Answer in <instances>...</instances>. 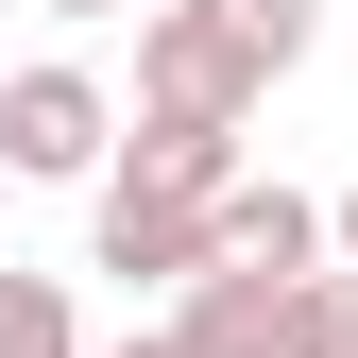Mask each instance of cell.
Here are the masks:
<instances>
[{
  "instance_id": "7a4b0ae2",
  "label": "cell",
  "mask_w": 358,
  "mask_h": 358,
  "mask_svg": "<svg viewBox=\"0 0 358 358\" xmlns=\"http://www.w3.org/2000/svg\"><path fill=\"white\" fill-rule=\"evenodd\" d=\"M256 103H273V85L222 52L205 0H154V17H137V120H154V137H239Z\"/></svg>"
},
{
  "instance_id": "8fae6325",
  "label": "cell",
  "mask_w": 358,
  "mask_h": 358,
  "mask_svg": "<svg viewBox=\"0 0 358 358\" xmlns=\"http://www.w3.org/2000/svg\"><path fill=\"white\" fill-rule=\"evenodd\" d=\"M52 17H120V0H52Z\"/></svg>"
},
{
  "instance_id": "277c9868",
  "label": "cell",
  "mask_w": 358,
  "mask_h": 358,
  "mask_svg": "<svg viewBox=\"0 0 358 358\" xmlns=\"http://www.w3.org/2000/svg\"><path fill=\"white\" fill-rule=\"evenodd\" d=\"M290 290H307V273L222 256V273H188V290H171V341H188V358H290Z\"/></svg>"
},
{
  "instance_id": "30bf717a",
  "label": "cell",
  "mask_w": 358,
  "mask_h": 358,
  "mask_svg": "<svg viewBox=\"0 0 358 358\" xmlns=\"http://www.w3.org/2000/svg\"><path fill=\"white\" fill-rule=\"evenodd\" d=\"M103 358H188V341H171V324H137V341H103Z\"/></svg>"
},
{
  "instance_id": "6da1fadb",
  "label": "cell",
  "mask_w": 358,
  "mask_h": 358,
  "mask_svg": "<svg viewBox=\"0 0 358 358\" xmlns=\"http://www.w3.org/2000/svg\"><path fill=\"white\" fill-rule=\"evenodd\" d=\"M85 273H120V290H188V273H222V188L103 171V205H85Z\"/></svg>"
},
{
  "instance_id": "5b68a950",
  "label": "cell",
  "mask_w": 358,
  "mask_h": 358,
  "mask_svg": "<svg viewBox=\"0 0 358 358\" xmlns=\"http://www.w3.org/2000/svg\"><path fill=\"white\" fill-rule=\"evenodd\" d=\"M222 256H256V273H324V205H307V188H256V171H239V188H222Z\"/></svg>"
},
{
  "instance_id": "8992f818",
  "label": "cell",
  "mask_w": 358,
  "mask_h": 358,
  "mask_svg": "<svg viewBox=\"0 0 358 358\" xmlns=\"http://www.w3.org/2000/svg\"><path fill=\"white\" fill-rule=\"evenodd\" d=\"M205 17H222V52H239L256 85H290V69H307V34H324V0H205Z\"/></svg>"
},
{
  "instance_id": "ba28073f",
  "label": "cell",
  "mask_w": 358,
  "mask_h": 358,
  "mask_svg": "<svg viewBox=\"0 0 358 358\" xmlns=\"http://www.w3.org/2000/svg\"><path fill=\"white\" fill-rule=\"evenodd\" d=\"M290 358H358V273H341V256L290 290Z\"/></svg>"
},
{
  "instance_id": "3957f363",
  "label": "cell",
  "mask_w": 358,
  "mask_h": 358,
  "mask_svg": "<svg viewBox=\"0 0 358 358\" xmlns=\"http://www.w3.org/2000/svg\"><path fill=\"white\" fill-rule=\"evenodd\" d=\"M0 171L17 188H103L120 171V103L85 69H0Z\"/></svg>"
},
{
  "instance_id": "9c48e42d",
  "label": "cell",
  "mask_w": 358,
  "mask_h": 358,
  "mask_svg": "<svg viewBox=\"0 0 358 358\" xmlns=\"http://www.w3.org/2000/svg\"><path fill=\"white\" fill-rule=\"evenodd\" d=\"M324 239H341V273H358V188H341V205H324Z\"/></svg>"
},
{
  "instance_id": "52a82bcc",
  "label": "cell",
  "mask_w": 358,
  "mask_h": 358,
  "mask_svg": "<svg viewBox=\"0 0 358 358\" xmlns=\"http://www.w3.org/2000/svg\"><path fill=\"white\" fill-rule=\"evenodd\" d=\"M0 358H85V324H69V273H17V256H0Z\"/></svg>"
}]
</instances>
